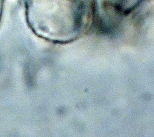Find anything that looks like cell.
<instances>
[{"instance_id": "obj_1", "label": "cell", "mask_w": 154, "mask_h": 137, "mask_svg": "<svg viewBox=\"0 0 154 137\" xmlns=\"http://www.w3.org/2000/svg\"><path fill=\"white\" fill-rule=\"evenodd\" d=\"M26 20L38 36L56 42L81 36L91 25L94 0H25Z\"/></svg>"}, {"instance_id": "obj_2", "label": "cell", "mask_w": 154, "mask_h": 137, "mask_svg": "<svg viewBox=\"0 0 154 137\" xmlns=\"http://www.w3.org/2000/svg\"><path fill=\"white\" fill-rule=\"evenodd\" d=\"M4 2H5V0H0V19H1V17L2 10H3Z\"/></svg>"}]
</instances>
